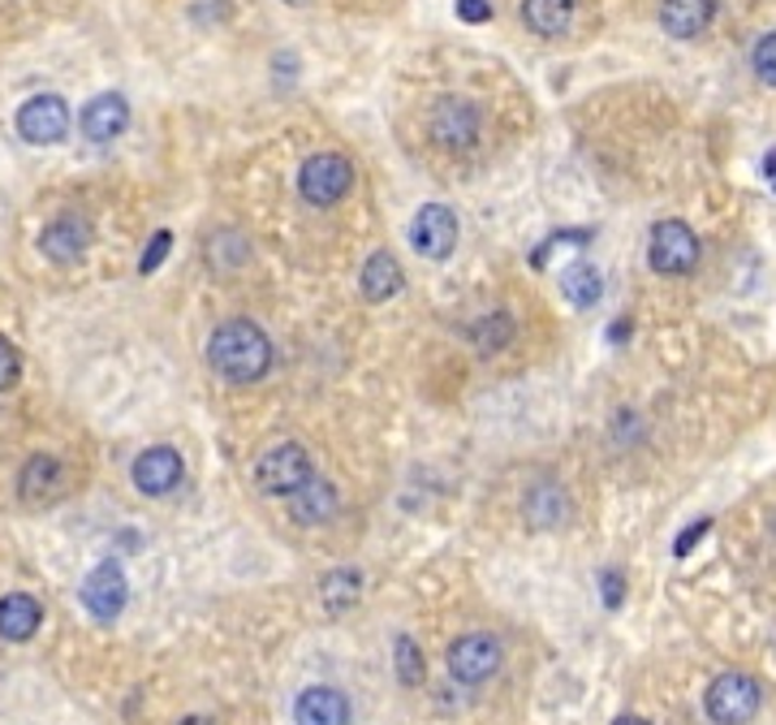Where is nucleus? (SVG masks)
I'll list each match as a JSON object with an SVG mask.
<instances>
[{
	"label": "nucleus",
	"instance_id": "1",
	"mask_svg": "<svg viewBox=\"0 0 776 725\" xmlns=\"http://www.w3.org/2000/svg\"><path fill=\"white\" fill-rule=\"evenodd\" d=\"M208 362L229 384H255L272 371V342L255 320L233 316L208 337Z\"/></svg>",
	"mask_w": 776,
	"mask_h": 725
},
{
	"label": "nucleus",
	"instance_id": "2",
	"mask_svg": "<svg viewBox=\"0 0 776 725\" xmlns=\"http://www.w3.org/2000/svg\"><path fill=\"white\" fill-rule=\"evenodd\" d=\"M311 480H316V463L298 441H281V445L263 450L259 463H255V488L263 496H285L290 501L303 483Z\"/></svg>",
	"mask_w": 776,
	"mask_h": 725
},
{
	"label": "nucleus",
	"instance_id": "3",
	"mask_svg": "<svg viewBox=\"0 0 776 725\" xmlns=\"http://www.w3.org/2000/svg\"><path fill=\"white\" fill-rule=\"evenodd\" d=\"M760 704H764V691H760V683H755L751 674H742V669L716 674L712 687L703 691V709H707V717H712L716 725L755 722Z\"/></svg>",
	"mask_w": 776,
	"mask_h": 725
},
{
	"label": "nucleus",
	"instance_id": "4",
	"mask_svg": "<svg viewBox=\"0 0 776 725\" xmlns=\"http://www.w3.org/2000/svg\"><path fill=\"white\" fill-rule=\"evenodd\" d=\"M349 191H354V164L345 156L316 151V156L303 160V169H298V195L311 208H333Z\"/></svg>",
	"mask_w": 776,
	"mask_h": 725
},
{
	"label": "nucleus",
	"instance_id": "5",
	"mask_svg": "<svg viewBox=\"0 0 776 725\" xmlns=\"http://www.w3.org/2000/svg\"><path fill=\"white\" fill-rule=\"evenodd\" d=\"M648 259L652 272L661 277H686L699 263V238L686 221H661L652 225V242H648Z\"/></svg>",
	"mask_w": 776,
	"mask_h": 725
},
{
	"label": "nucleus",
	"instance_id": "6",
	"mask_svg": "<svg viewBox=\"0 0 776 725\" xmlns=\"http://www.w3.org/2000/svg\"><path fill=\"white\" fill-rule=\"evenodd\" d=\"M13 125H17L22 143H30V147H52V143H61V138L70 134V105H65L61 96H52V91L30 96V100L17 109Z\"/></svg>",
	"mask_w": 776,
	"mask_h": 725
},
{
	"label": "nucleus",
	"instance_id": "7",
	"mask_svg": "<svg viewBox=\"0 0 776 725\" xmlns=\"http://www.w3.org/2000/svg\"><path fill=\"white\" fill-rule=\"evenodd\" d=\"M501 661H505L501 639H492V635H483V630L461 635V639L448 648V674H453L457 683H466V687L488 683V678L501 669Z\"/></svg>",
	"mask_w": 776,
	"mask_h": 725
},
{
	"label": "nucleus",
	"instance_id": "8",
	"mask_svg": "<svg viewBox=\"0 0 776 725\" xmlns=\"http://www.w3.org/2000/svg\"><path fill=\"white\" fill-rule=\"evenodd\" d=\"M457 217H453V208H444V204H423L419 212H415V221H410V246L423 255V259H432V263H444L453 250H457Z\"/></svg>",
	"mask_w": 776,
	"mask_h": 725
},
{
	"label": "nucleus",
	"instance_id": "9",
	"mask_svg": "<svg viewBox=\"0 0 776 725\" xmlns=\"http://www.w3.org/2000/svg\"><path fill=\"white\" fill-rule=\"evenodd\" d=\"M78 597H83V609L96 617V622H116L121 617V609L130 601V583H125V570L116 566V562H100L87 579H83V588H78Z\"/></svg>",
	"mask_w": 776,
	"mask_h": 725
},
{
	"label": "nucleus",
	"instance_id": "10",
	"mask_svg": "<svg viewBox=\"0 0 776 725\" xmlns=\"http://www.w3.org/2000/svg\"><path fill=\"white\" fill-rule=\"evenodd\" d=\"M182 476H186V463H182V454L173 445H151L130 467V480L143 496H169L182 483Z\"/></svg>",
	"mask_w": 776,
	"mask_h": 725
},
{
	"label": "nucleus",
	"instance_id": "11",
	"mask_svg": "<svg viewBox=\"0 0 776 725\" xmlns=\"http://www.w3.org/2000/svg\"><path fill=\"white\" fill-rule=\"evenodd\" d=\"M479 109L470 105V100H461V96H448L436 105V113H432V138H436V147L444 151H466V147H475L479 143Z\"/></svg>",
	"mask_w": 776,
	"mask_h": 725
},
{
	"label": "nucleus",
	"instance_id": "12",
	"mask_svg": "<svg viewBox=\"0 0 776 725\" xmlns=\"http://www.w3.org/2000/svg\"><path fill=\"white\" fill-rule=\"evenodd\" d=\"M87 246H91V225H87V217H78V212L57 217V221L44 225V234H39V250H44L52 263H78V259L87 255Z\"/></svg>",
	"mask_w": 776,
	"mask_h": 725
},
{
	"label": "nucleus",
	"instance_id": "13",
	"mask_svg": "<svg viewBox=\"0 0 776 725\" xmlns=\"http://www.w3.org/2000/svg\"><path fill=\"white\" fill-rule=\"evenodd\" d=\"M125 125H130V105H125V96H116V91H100V96L87 100V109L78 113V130H83V138H91V143L121 138Z\"/></svg>",
	"mask_w": 776,
	"mask_h": 725
},
{
	"label": "nucleus",
	"instance_id": "14",
	"mask_svg": "<svg viewBox=\"0 0 776 725\" xmlns=\"http://www.w3.org/2000/svg\"><path fill=\"white\" fill-rule=\"evenodd\" d=\"M402 285H406V272H402L397 255H393V250H371L367 263H362V272H358L362 298H367V303H389V298L402 294Z\"/></svg>",
	"mask_w": 776,
	"mask_h": 725
},
{
	"label": "nucleus",
	"instance_id": "15",
	"mask_svg": "<svg viewBox=\"0 0 776 725\" xmlns=\"http://www.w3.org/2000/svg\"><path fill=\"white\" fill-rule=\"evenodd\" d=\"M61 488H65V471H61V463H57L52 454L26 458V467H22V476H17V496H22L26 505H48V501L61 496Z\"/></svg>",
	"mask_w": 776,
	"mask_h": 725
},
{
	"label": "nucleus",
	"instance_id": "16",
	"mask_svg": "<svg viewBox=\"0 0 776 725\" xmlns=\"http://www.w3.org/2000/svg\"><path fill=\"white\" fill-rule=\"evenodd\" d=\"M298 725H349V700L336 687H307L294 704Z\"/></svg>",
	"mask_w": 776,
	"mask_h": 725
},
{
	"label": "nucleus",
	"instance_id": "17",
	"mask_svg": "<svg viewBox=\"0 0 776 725\" xmlns=\"http://www.w3.org/2000/svg\"><path fill=\"white\" fill-rule=\"evenodd\" d=\"M712 17H716V0H665L661 4V26L673 39H699Z\"/></svg>",
	"mask_w": 776,
	"mask_h": 725
},
{
	"label": "nucleus",
	"instance_id": "18",
	"mask_svg": "<svg viewBox=\"0 0 776 725\" xmlns=\"http://www.w3.org/2000/svg\"><path fill=\"white\" fill-rule=\"evenodd\" d=\"M44 622V604L35 601L30 592H9L0 597V639L9 643H26Z\"/></svg>",
	"mask_w": 776,
	"mask_h": 725
},
{
	"label": "nucleus",
	"instance_id": "19",
	"mask_svg": "<svg viewBox=\"0 0 776 725\" xmlns=\"http://www.w3.org/2000/svg\"><path fill=\"white\" fill-rule=\"evenodd\" d=\"M522 514H527V523H531L535 531H553V527H561V523L569 518V496H565V488H561V483L544 480V483H535V488L527 492Z\"/></svg>",
	"mask_w": 776,
	"mask_h": 725
},
{
	"label": "nucleus",
	"instance_id": "20",
	"mask_svg": "<svg viewBox=\"0 0 776 725\" xmlns=\"http://www.w3.org/2000/svg\"><path fill=\"white\" fill-rule=\"evenodd\" d=\"M290 514L303 523V527H320V523H329L336 514V488L329 480H316L303 483L294 496H290Z\"/></svg>",
	"mask_w": 776,
	"mask_h": 725
},
{
	"label": "nucleus",
	"instance_id": "21",
	"mask_svg": "<svg viewBox=\"0 0 776 725\" xmlns=\"http://www.w3.org/2000/svg\"><path fill=\"white\" fill-rule=\"evenodd\" d=\"M574 4H578V0H522V22H527V30H535L540 39H556V35L569 30Z\"/></svg>",
	"mask_w": 776,
	"mask_h": 725
},
{
	"label": "nucleus",
	"instance_id": "22",
	"mask_svg": "<svg viewBox=\"0 0 776 725\" xmlns=\"http://www.w3.org/2000/svg\"><path fill=\"white\" fill-rule=\"evenodd\" d=\"M561 294H565L578 311L595 307V303L604 298V277H600V268H595V263H587V259L569 263V268L561 272Z\"/></svg>",
	"mask_w": 776,
	"mask_h": 725
},
{
	"label": "nucleus",
	"instance_id": "23",
	"mask_svg": "<svg viewBox=\"0 0 776 725\" xmlns=\"http://www.w3.org/2000/svg\"><path fill=\"white\" fill-rule=\"evenodd\" d=\"M358 597H362V575H358V570H349V566L329 570V575H324V583H320V604H324V613H329V617L349 613V609L358 604Z\"/></svg>",
	"mask_w": 776,
	"mask_h": 725
},
{
	"label": "nucleus",
	"instance_id": "24",
	"mask_svg": "<svg viewBox=\"0 0 776 725\" xmlns=\"http://www.w3.org/2000/svg\"><path fill=\"white\" fill-rule=\"evenodd\" d=\"M470 342L479 355H501L509 342H514V316L509 311H492V316H479L470 324Z\"/></svg>",
	"mask_w": 776,
	"mask_h": 725
},
{
	"label": "nucleus",
	"instance_id": "25",
	"mask_svg": "<svg viewBox=\"0 0 776 725\" xmlns=\"http://www.w3.org/2000/svg\"><path fill=\"white\" fill-rule=\"evenodd\" d=\"M397 678L406 683V687H423V678H428V661H423V652H419V643L410 639V635H397Z\"/></svg>",
	"mask_w": 776,
	"mask_h": 725
},
{
	"label": "nucleus",
	"instance_id": "26",
	"mask_svg": "<svg viewBox=\"0 0 776 725\" xmlns=\"http://www.w3.org/2000/svg\"><path fill=\"white\" fill-rule=\"evenodd\" d=\"M751 65H755V78H760V83L776 87V30H773V35H764V39L755 44V52H751Z\"/></svg>",
	"mask_w": 776,
	"mask_h": 725
},
{
	"label": "nucleus",
	"instance_id": "27",
	"mask_svg": "<svg viewBox=\"0 0 776 725\" xmlns=\"http://www.w3.org/2000/svg\"><path fill=\"white\" fill-rule=\"evenodd\" d=\"M169 246H173V234H169V230H156L151 242H147V250H143V259H138V272H143V277L156 272V268L169 259Z\"/></svg>",
	"mask_w": 776,
	"mask_h": 725
},
{
	"label": "nucleus",
	"instance_id": "28",
	"mask_svg": "<svg viewBox=\"0 0 776 725\" xmlns=\"http://www.w3.org/2000/svg\"><path fill=\"white\" fill-rule=\"evenodd\" d=\"M17 376H22V355H17V346L0 333V393H9V389L17 384Z\"/></svg>",
	"mask_w": 776,
	"mask_h": 725
},
{
	"label": "nucleus",
	"instance_id": "29",
	"mask_svg": "<svg viewBox=\"0 0 776 725\" xmlns=\"http://www.w3.org/2000/svg\"><path fill=\"white\" fill-rule=\"evenodd\" d=\"M712 531V518H699V523H690L681 536H677V544H673V557H690V549L703 540Z\"/></svg>",
	"mask_w": 776,
	"mask_h": 725
},
{
	"label": "nucleus",
	"instance_id": "30",
	"mask_svg": "<svg viewBox=\"0 0 776 725\" xmlns=\"http://www.w3.org/2000/svg\"><path fill=\"white\" fill-rule=\"evenodd\" d=\"M600 597H604L608 609H621V601H626V579H621V570H604V575H600Z\"/></svg>",
	"mask_w": 776,
	"mask_h": 725
},
{
	"label": "nucleus",
	"instance_id": "31",
	"mask_svg": "<svg viewBox=\"0 0 776 725\" xmlns=\"http://www.w3.org/2000/svg\"><path fill=\"white\" fill-rule=\"evenodd\" d=\"M453 9H457V17H461V22H470V26L492 22V4H488V0H457Z\"/></svg>",
	"mask_w": 776,
	"mask_h": 725
},
{
	"label": "nucleus",
	"instance_id": "32",
	"mask_svg": "<svg viewBox=\"0 0 776 725\" xmlns=\"http://www.w3.org/2000/svg\"><path fill=\"white\" fill-rule=\"evenodd\" d=\"M626 337H630V320H617V324L608 329V342H613V346H621Z\"/></svg>",
	"mask_w": 776,
	"mask_h": 725
},
{
	"label": "nucleus",
	"instance_id": "33",
	"mask_svg": "<svg viewBox=\"0 0 776 725\" xmlns=\"http://www.w3.org/2000/svg\"><path fill=\"white\" fill-rule=\"evenodd\" d=\"M764 173H768V182H773V191H776V147L768 151V160H764Z\"/></svg>",
	"mask_w": 776,
	"mask_h": 725
},
{
	"label": "nucleus",
	"instance_id": "34",
	"mask_svg": "<svg viewBox=\"0 0 776 725\" xmlns=\"http://www.w3.org/2000/svg\"><path fill=\"white\" fill-rule=\"evenodd\" d=\"M613 725H652V722H643V717H617Z\"/></svg>",
	"mask_w": 776,
	"mask_h": 725
},
{
	"label": "nucleus",
	"instance_id": "35",
	"mask_svg": "<svg viewBox=\"0 0 776 725\" xmlns=\"http://www.w3.org/2000/svg\"><path fill=\"white\" fill-rule=\"evenodd\" d=\"M182 725H217V722H208V717H186Z\"/></svg>",
	"mask_w": 776,
	"mask_h": 725
},
{
	"label": "nucleus",
	"instance_id": "36",
	"mask_svg": "<svg viewBox=\"0 0 776 725\" xmlns=\"http://www.w3.org/2000/svg\"><path fill=\"white\" fill-rule=\"evenodd\" d=\"M285 4H294V9H303V4H311V0H285Z\"/></svg>",
	"mask_w": 776,
	"mask_h": 725
}]
</instances>
